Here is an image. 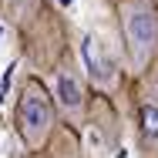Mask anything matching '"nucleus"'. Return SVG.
Listing matches in <instances>:
<instances>
[{
	"label": "nucleus",
	"instance_id": "nucleus-1",
	"mask_svg": "<svg viewBox=\"0 0 158 158\" xmlns=\"http://www.w3.org/2000/svg\"><path fill=\"white\" fill-rule=\"evenodd\" d=\"M14 128H17L20 145L31 155H40L51 145V138L57 135L61 114H57L54 94L44 88V81H37V77H24L20 81L17 108H14Z\"/></svg>",
	"mask_w": 158,
	"mask_h": 158
},
{
	"label": "nucleus",
	"instance_id": "nucleus-2",
	"mask_svg": "<svg viewBox=\"0 0 158 158\" xmlns=\"http://www.w3.org/2000/svg\"><path fill=\"white\" fill-rule=\"evenodd\" d=\"M118 31L128 64L141 77L158 61V7L152 0H118Z\"/></svg>",
	"mask_w": 158,
	"mask_h": 158
},
{
	"label": "nucleus",
	"instance_id": "nucleus-3",
	"mask_svg": "<svg viewBox=\"0 0 158 158\" xmlns=\"http://www.w3.org/2000/svg\"><path fill=\"white\" fill-rule=\"evenodd\" d=\"M54 104L61 114V125L67 128H84L88 125V111H91V84L81 61L74 54H64L54 67Z\"/></svg>",
	"mask_w": 158,
	"mask_h": 158
},
{
	"label": "nucleus",
	"instance_id": "nucleus-4",
	"mask_svg": "<svg viewBox=\"0 0 158 158\" xmlns=\"http://www.w3.org/2000/svg\"><path fill=\"white\" fill-rule=\"evenodd\" d=\"M81 67H84L88 84L94 91L111 94L118 88V64L111 61V54L104 51V44L94 34H81Z\"/></svg>",
	"mask_w": 158,
	"mask_h": 158
},
{
	"label": "nucleus",
	"instance_id": "nucleus-5",
	"mask_svg": "<svg viewBox=\"0 0 158 158\" xmlns=\"http://www.w3.org/2000/svg\"><path fill=\"white\" fill-rule=\"evenodd\" d=\"M138 131L145 141H158V61L141 74V94H138Z\"/></svg>",
	"mask_w": 158,
	"mask_h": 158
},
{
	"label": "nucleus",
	"instance_id": "nucleus-6",
	"mask_svg": "<svg viewBox=\"0 0 158 158\" xmlns=\"http://www.w3.org/2000/svg\"><path fill=\"white\" fill-rule=\"evenodd\" d=\"M34 158H84V155H81L77 131L67 128V125H61V128H57V135L51 138V145H47L40 155H34Z\"/></svg>",
	"mask_w": 158,
	"mask_h": 158
}]
</instances>
